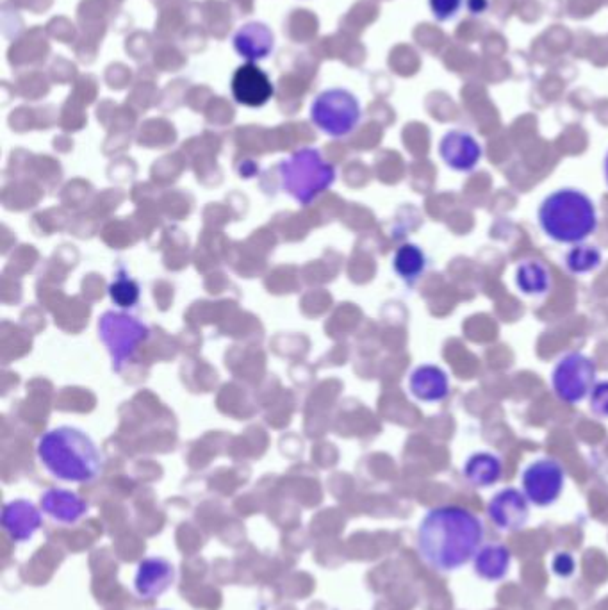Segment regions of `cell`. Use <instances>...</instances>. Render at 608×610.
<instances>
[{"instance_id": "7402d4cb", "label": "cell", "mask_w": 608, "mask_h": 610, "mask_svg": "<svg viewBox=\"0 0 608 610\" xmlns=\"http://www.w3.org/2000/svg\"><path fill=\"white\" fill-rule=\"evenodd\" d=\"M109 295L113 298V302L120 307H132L140 298V288L138 284L129 279L127 275H120L109 288Z\"/></svg>"}, {"instance_id": "6da1fadb", "label": "cell", "mask_w": 608, "mask_h": 610, "mask_svg": "<svg viewBox=\"0 0 608 610\" xmlns=\"http://www.w3.org/2000/svg\"><path fill=\"white\" fill-rule=\"evenodd\" d=\"M484 541V523L459 505H441L425 514L418 528V552L430 568L455 571L475 559Z\"/></svg>"}, {"instance_id": "8992f818", "label": "cell", "mask_w": 608, "mask_h": 610, "mask_svg": "<svg viewBox=\"0 0 608 610\" xmlns=\"http://www.w3.org/2000/svg\"><path fill=\"white\" fill-rule=\"evenodd\" d=\"M596 384V364L591 357L578 352L564 355L551 373V386L562 402H582Z\"/></svg>"}, {"instance_id": "603a6c76", "label": "cell", "mask_w": 608, "mask_h": 610, "mask_svg": "<svg viewBox=\"0 0 608 610\" xmlns=\"http://www.w3.org/2000/svg\"><path fill=\"white\" fill-rule=\"evenodd\" d=\"M428 8L437 22H452L459 17L464 0H428Z\"/></svg>"}, {"instance_id": "8fae6325", "label": "cell", "mask_w": 608, "mask_h": 610, "mask_svg": "<svg viewBox=\"0 0 608 610\" xmlns=\"http://www.w3.org/2000/svg\"><path fill=\"white\" fill-rule=\"evenodd\" d=\"M525 493L516 487L498 491L487 505V514L496 527L505 532H518L530 518V505Z\"/></svg>"}, {"instance_id": "83f0119b", "label": "cell", "mask_w": 608, "mask_h": 610, "mask_svg": "<svg viewBox=\"0 0 608 610\" xmlns=\"http://www.w3.org/2000/svg\"><path fill=\"white\" fill-rule=\"evenodd\" d=\"M161 610H166V609H161Z\"/></svg>"}, {"instance_id": "9a60e30c", "label": "cell", "mask_w": 608, "mask_h": 610, "mask_svg": "<svg viewBox=\"0 0 608 610\" xmlns=\"http://www.w3.org/2000/svg\"><path fill=\"white\" fill-rule=\"evenodd\" d=\"M409 388H411L412 395L421 402L436 404V402H443L450 395V379L443 368L434 366V364H423L412 371Z\"/></svg>"}, {"instance_id": "5bb4252c", "label": "cell", "mask_w": 608, "mask_h": 610, "mask_svg": "<svg viewBox=\"0 0 608 610\" xmlns=\"http://www.w3.org/2000/svg\"><path fill=\"white\" fill-rule=\"evenodd\" d=\"M232 45L239 56L247 59L248 63H259L268 59L275 49V34L263 22H248L236 31Z\"/></svg>"}, {"instance_id": "9c48e42d", "label": "cell", "mask_w": 608, "mask_h": 610, "mask_svg": "<svg viewBox=\"0 0 608 610\" xmlns=\"http://www.w3.org/2000/svg\"><path fill=\"white\" fill-rule=\"evenodd\" d=\"M231 91L232 97L241 106L263 108L273 99L275 84L257 63H245L232 74Z\"/></svg>"}, {"instance_id": "4316f807", "label": "cell", "mask_w": 608, "mask_h": 610, "mask_svg": "<svg viewBox=\"0 0 608 610\" xmlns=\"http://www.w3.org/2000/svg\"><path fill=\"white\" fill-rule=\"evenodd\" d=\"M603 172H605V181L608 184V152L607 156H605V163H603Z\"/></svg>"}, {"instance_id": "d4e9b609", "label": "cell", "mask_w": 608, "mask_h": 610, "mask_svg": "<svg viewBox=\"0 0 608 610\" xmlns=\"http://www.w3.org/2000/svg\"><path fill=\"white\" fill-rule=\"evenodd\" d=\"M551 569H553V573H555L557 577L569 578L575 573V557L567 552L557 553V555L553 557V561H551Z\"/></svg>"}, {"instance_id": "7a4b0ae2", "label": "cell", "mask_w": 608, "mask_h": 610, "mask_svg": "<svg viewBox=\"0 0 608 610\" xmlns=\"http://www.w3.org/2000/svg\"><path fill=\"white\" fill-rule=\"evenodd\" d=\"M38 455L56 479L66 482H91L102 471V455L97 446L79 430H50L40 441Z\"/></svg>"}, {"instance_id": "4fadbf2b", "label": "cell", "mask_w": 608, "mask_h": 610, "mask_svg": "<svg viewBox=\"0 0 608 610\" xmlns=\"http://www.w3.org/2000/svg\"><path fill=\"white\" fill-rule=\"evenodd\" d=\"M0 521L4 532L13 543H27L42 527L43 516L34 503L15 500L4 505Z\"/></svg>"}, {"instance_id": "30bf717a", "label": "cell", "mask_w": 608, "mask_h": 610, "mask_svg": "<svg viewBox=\"0 0 608 610\" xmlns=\"http://www.w3.org/2000/svg\"><path fill=\"white\" fill-rule=\"evenodd\" d=\"M439 156L455 172H473L484 156L482 143L469 131L452 129L439 141Z\"/></svg>"}, {"instance_id": "7c38bea8", "label": "cell", "mask_w": 608, "mask_h": 610, "mask_svg": "<svg viewBox=\"0 0 608 610\" xmlns=\"http://www.w3.org/2000/svg\"><path fill=\"white\" fill-rule=\"evenodd\" d=\"M177 569L163 557H147L138 564L134 575V591L143 600H156L172 589Z\"/></svg>"}, {"instance_id": "5b68a950", "label": "cell", "mask_w": 608, "mask_h": 610, "mask_svg": "<svg viewBox=\"0 0 608 610\" xmlns=\"http://www.w3.org/2000/svg\"><path fill=\"white\" fill-rule=\"evenodd\" d=\"M361 102L352 91L330 88L321 91L311 106L314 125L334 138H345L361 124Z\"/></svg>"}, {"instance_id": "484cf974", "label": "cell", "mask_w": 608, "mask_h": 610, "mask_svg": "<svg viewBox=\"0 0 608 610\" xmlns=\"http://www.w3.org/2000/svg\"><path fill=\"white\" fill-rule=\"evenodd\" d=\"M466 9L471 17H482L489 9V0H466Z\"/></svg>"}, {"instance_id": "44dd1931", "label": "cell", "mask_w": 608, "mask_h": 610, "mask_svg": "<svg viewBox=\"0 0 608 610\" xmlns=\"http://www.w3.org/2000/svg\"><path fill=\"white\" fill-rule=\"evenodd\" d=\"M601 259L603 256L598 248L580 243L567 252L566 266L569 268V272L589 273L600 266Z\"/></svg>"}, {"instance_id": "e0dca14e", "label": "cell", "mask_w": 608, "mask_h": 610, "mask_svg": "<svg viewBox=\"0 0 608 610\" xmlns=\"http://www.w3.org/2000/svg\"><path fill=\"white\" fill-rule=\"evenodd\" d=\"M462 473L471 486L491 487L502 479L503 462L498 455L478 452L469 457Z\"/></svg>"}, {"instance_id": "ac0fdd59", "label": "cell", "mask_w": 608, "mask_h": 610, "mask_svg": "<svg viewBox=\"0 0 608 610\" xmlns=\"http://www.w3.org/2000/svg\"><path fill=\"white\" fill-rule=\"evenodd\" d=\"M510 550L503 545H485L475 555V573L478 577L496 582L502 580L510 568Z\"/></svg>"}, {"instance_id": "ba28073f", "label": "cell", "mask_w": 608, "mask_h": 610, "mask_svg": "<svg viewBox=\"0 0 608 610\" xmlns=\"http://www.w3.org/2000/svg\"><path fill=\"white\" fill-rule=\"evenodd\" d=\"M100 336L104 339L116 370L131 357L132 352L147 338V327L124 314L107 313L100 320Z\"/></svg>"}, {"instance_id": "277c9868", "label": "cell", "mask_w": 608, "mask_h": 610, "mask_svg": "<svg viewBox=\"0 0 608 610\" xmlns=\"http://www.w3.org/2000/svg\"><path fill=\"white\" fill-rule=\"evenodd\" d=\"M279 170L284 188L302 204L313 202L336 177L334 166L325 163L314 149L298 150L288 161L280 163Z\"/></svg>"}, {"instance_id": "3957f363", "label": "cell", "mask_w": 608, "mask_h": 610, "mask_svg": "<svg viewBox=\"0 0 608 610\" xmlns=\"http://www.w3.org/2000/svg\"><path fill=\"white\" fill-rule=\"evenodd\" d=\"M537 218L544 234L564 245H580L598 229L592 198L575 188L553 191L544 198Z\"/></svg>"}, {"instance_id": "2e32d148", "label": "cell", "mask_w": 608, "mask_h": 610, "mask_svg": "<svg viewBox=\"0 0 608 610\" xmlns=\"http://www.w3.org/2000/svg\"><path fill=\"white\" fill-rule=\"evenodd\" d=\"M42 511L63 525H75L88 514V503L66 489H49L42 495Z\"/></svg>"}, {"instance_id": "d6986e66", "label": "cell", "mask_w": 608, "mask_h": 610, "mask_svg": "<svg viewBox=\"0 0 608 610\" xmlns=\"http://www.w3.org/2000/svg\"><path fill=\"white\" fill-rule=\"evenodd\" d=\"M516 286L528 297H541L551 288V273L541 261H525L516 270Z\"/></svg>"}, {"instance_id": "52a82bcc", "label": "cell", "mask_w": 608, "mask_h": 610, "mask_svg": "<svg viewBox=\"0 0 608 610\" xmlns=\"http://www.w3.org/2000/svg\"><path fill=\"white\" fill-rule=\"evenodd\" d=\"M566 484L562 464L550 457L537 459L526 466L521 475V486L528 502L535 507H550L559 500Z\"/></svg>"}, {"instance_id": "cb8c5ba5", "label": "cell", "mask_w": 608, "mask_h": 610, "mask_svg": "<svg viewBox=\"0 0 608 610\" xmlns=\"http://www.w3.org/2000/svg\"><path fill=\"white\" fill-rule=\"evenodd\" d=\"M591 409L598 416L608 418V380L594 384L591 391Z\"/></svg>"}, {"instance_id": "ffe728a7", "label": "cell", "mask_w": 608, "mask_h": 610, "mask_svg": "<svg viewBox=\"0 0 608 610\" xmlns=\"http://www.w3.org/2000/svg\"><path fill=\"white\" fill-rule=\"evenodd\" d=\"M393 266H395V272L402 277L403 281L412 284V282L418 281L421 275L425 273L427 256H425V252L418 245L405 243V245L396 250Z\"/></svg>"}]
</instances>
